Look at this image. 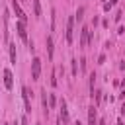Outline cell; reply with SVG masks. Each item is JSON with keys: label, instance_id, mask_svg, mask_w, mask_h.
I'll use <instances>...</instances> for the list:
<instances>
[{"label": "cell", "instance_id": "cell-24", "mask_svg": "<svg viewBox=\"0 0 125 125\" xmlns=\"http://www.w3.org/2000/svg\"><path fill=\"white\" fill-rule=\"evenodd\" d=\"M98 125H105V119H100V121H98Z\"/></svg>", "mask_w": 125, "mask_h": 125}, {"label": "cell", "instance_id": "cell-8", "mask_svg": "<svg viewBox=\"0 0 125 125\" xmlns=\"http://www.w3.org/2000/svg\"><path fill=\"white\" fill-rule=\"evenodd\" d=\"M59 119L62 123H68V107H66V100L64 98L61 100V115H59Z\"/></svg>", "mask_w": 125, "mask_h": 125}, {"label": "cell", "instance_id": "cell-5", "mask_svg": "<svg viewBox=\"0 0 125 125\" xmlns=\"http://www.w3.org/2000/svg\"><path fill=\"white\" fill-rule=\"evenodd\" d=\"M88 43H90V29L84 25L80 29V47H88Z\"/></svg>", "mask_w": 125, "mask_h": 125}, {"label": "cell", "instance_id": "cell-16", "mask_svg": "<svg viewBox=\"0 0 125 125\" xmlns=\"http://www.w3.org/2000/svg\"><path fill=\"white\" fill-rule=\"evenodd\" d=\"M94 82H96V72L90 74V96L94 94Z\"/></svg>", "mask_w": 125, "mask_h": 125}, {"label": "cell", "instance_id": "cell-14", "mask_svg": "<svg viewBox=\"0 0 125 125\" xmlns=\"http://www.w3.org/2000/svg\"><path fill=\"white\" fill-rule=\"evenodd\" d=\"M70 68H72V76H78V61L76 59L70 61Z\"/></svg>", "mask_w": 125, "mask_h": 125}, {"label": "cell", "instance_id": "cell-26", "mask_svg": "<svg viewBox=\"0 0 125 125\" xmlns=\"http://www.w3.org/2000/svg\"><path fill=\"white\" fill-rule=\"evenodd\" d=\"M74 125H82V123H80V121H74Z\"/></svg>", "mask_w": 125, "mask_h": 125}, {"label": "cell", "instance_id": "cell-23", "mask_svg": "<svg viewBox=\"0 0 125 125\" xmlns=\"http://www.w3.org/2000/svg\"><path fill=\"white\" fill-rule=\"evenodd\" d=\"M121 115H125V104L121 105Z\"/></svg>", "mask_w": 125, "mask_h": 125}, {"label": "cell", "instance_id": "cell-11", "mask_svg": "<svg viewBox=\"0 0 125 125\" xmlns=\"http://www.w3.org/2000/svg\"><path fill=\"white\" fill-rule=\"evenodd\" d=\"M41 104H43V111L45 115H49V104H47V90L41 92Z\"/></svg>", "mask_w": 125, "mask_h": 125}, {"label": "cell", "instance_id": "cell-2", "mask_svg": "<svg viewBox=\"0 0 125 125\" xmlns=\"http://www.w3.org/2000/svg\"><path fill=\"white\" fill-rule=\"evenodd\" d=\"M72 35H74V16H70V18H68V21H66V31H64V39H66V43H68V45L72 43Z\"/></svg>", "mask_w": 125, "mask_h": 125}, {"label": "cell", "instance_id": "cell-3", "mask_svg": "<svg viewBox=\"0 0 125 125\" xmlns=\"http://www.w3.org/2000/svg\"><path fill=\"white\" fill-rule=\"evenodd\" d=\"M12 8H14V12H16V16H18V20L20 21H27V16H25V12L21 10V6H20V2L18 0H12Z\"/></svg>", "mask_w": 125, "mask_h": 125}, {"label": "cell", "instance_id": "cell-9", "mask_svg": "<svg viewBox=\"0 0 125 125\" xmlns=\"http://www.w3.org/2000/svg\"><path fill=\"white\" fill-rule=\"evenodd\" d=\"M16 31H18L20 39L27 43V31H25V23H23V21H18V23H16Z\"/></svg>", "mask_w": 125, "mask_h": 125}, {"label": "cell", "instance_id": "cell-22", "mask_svg": "<svg viewBox=\"0 0 125 125\" xmlns=\"http://www.w3.org/2000/svg\"><path fill=\"white\" fill-rule=\"evenodd\" d=\"M21 125H27V117H25V115L21 117Z\"/></svg>", "mask_w": 125, "mask_h": 125}, {"label": "cell", "instance_id": "cell-27", "mask_svg": "<svg viewBox=\"0 0 125 125\" xmlns=\"http://www.w3.org/2000/svg\"><path fill=\"white\" fill-rule=\"evenodd\" d=\"M4 125H8V123H4Z\"/></svg>", "mask_w": 125, "mask_h": 125}, {"label": "cell", "instance_id": "cell-7", "mask_svg": "<svg viewBox=\"0 0 125 125\" xmlns=\"http://www.w3.org/2000/svg\"><path fill=\"white\" fill-rule=\"evenodd\" d=\"M4 86H6L8 90L14 88V76H12V70H10V68H4Z\"/></svg>", "mask_w": 125, "mask_h": 125}, {"label": "cell", "instance_id": "cell-19", "mask_svg": "<svg viewBox=\"0 0 125 125\" xmlns=\"http://www.w3.org/2000/svg\"><path fill=\"white\" fill-rule=\"evenodd\" d=\"M80 70H82V72L86 70V59H80Z\"/></svg>", "mask_w": 125, "mask_h": 125}, {"label": "cell", "instance_id": "cell-17", "mask_svg": "<svg viewBox=\"0 0 125 125\" xmlns=\"http://www.w3.org/2000/svg\"><path fill=\"white\" fill-rule=\"evenodd\" d=\"M49 84H51L53 88L57 86V70H53V72H51V80H49Z\"/></svg>", "mask_w": 125, "mask_h": 125}, {"label": "cell", "instance_id": "cell-21", "mask_svg": "<svg viewBox=\"0 0 125 125\" xmlns=\"http://www.w3.org/2000/svg\"><path fill=\"white\" fill-rule=\"evenodd\" d=\"M109 8H111V4H109V2H105V4H104V10H105V12H109Z\"/></svg>", "mask_w": 125, "mask_h": 125}, {"label": "cell", "instance_id": "cell-12", "mask_svg": "<svg viewBox=\"0 0 125 125\" xmlns=\"http://www.w3.org/2000/svg\"><path fill=\"white\" fill-rule=\"evenodd\" d=\"M31 2H33V16L41 18V4H39V0H31Z\"/></svg>", "mask_w": 125, "mask_h": 125}, {"label": "cell", "instance_id": "cell-6", "mask_svg": "<svg viewBox=\"0 0 125 125\" xmlns=\"http://www.w3.org/2000/svg\"><path fill=\"white\" fill-rule=\"evenodd\" d=\"M88 125H98V109H96V105L88 107Z\"/></svg>", "mask_w": 125, "mask_h": 125}, {"label": "cell", "instance_id": "cell-1", "mask_svg": "<svg viewBox=\"0 0 125 125\" xmlns=\"http://www.w3.org/2000/svg\"><path fill=\"white\" fill-rule=\"evenodd\" d=\"M39 76H41V59L33 57V61H31V80H39Z\"/></svg>", "mask_w": 125, "mask_h": 125}, {"label": "cell", "instance_id": "cell-13", "mask_svg": "<svg viewBox=\"0 0 125 125\" xmlns=\"http://www.w3.org/2000/svg\"><path fill=\"white\" fill-rule=\"evenodd\" d=\"M8 49H10V61L16 64V43H10V47H8Z\"/></svg>", "mask_w": 125, "mask_h": 125}, {"label": "cell", "instance_id": "cell-4", "mask_svg": "<svg viewBox=\"0 0 125 125\" xmlns=\"http://www.w3.org/2000/svg\"><path fill=\"white\" fill-rule=\"evenodd\" d=\"M21 98L25 104V113H31V102H29V88L27 86H21Z\"/></svg>", "mask_w": 125, "mask_h": 125}, {"label": "cell", "instance_id": "cell-20", "mask_svg": "<svg viewBox=\"0 0 125 125\" xmlns=\"http://www.w3.org/2000/svg\"><path fill=\"white\" fill-rule=\"evenodd\" d=\"M104 62H105V55H100L98 57V64H104Z\"/></svg>", "mask_w": 125, "mask_h": 125}, {"label": "cell", "instance_id": "cell-15", "mask_svg": "<svg viewBox=\"0 0 125 125\" xmlns=\"http://www.w3.org/2000/svg\"><path fill=\"white\" fill-rule=\"evenodd\" d=\"M47 104H49V109H53L55 104H57V98H55L53 94H47Z\"/></svg>", "mask_w": 125, "mask_h": 125}, {"label": "cell", "instance_id": "cell-18", "mask_svg": "<svg viewBox=\"0 0 125 125\" xmlns=\"http://www.w3.org/2000/svg\"><path fill=\"white\" fill-rule=\"evenodd\" d=\"M84 10H86V8H84V6H80V8H78V12H76V18H74V20L82 21V14H84Z\"/></svg>", "mask_w": 125, "mask_h": 125}, {"label": "cell", "instance_id": "cell-10", "mask_svg": "<svg viewBox=\"0 0 125 125\" xmlns=\"http://www.w3.org/2000/svg\"><path fill=\"white\" fill-rule=\"evenodd\" d=\"M45 45H47V55H49V59H53V37H51V35H47Z\"/></svg>", "mask_w": 125, "mask_h": 125}, {"label": "cell", "instance_id": "cell-28", "mask_svg": "<svg viewBox=\"0 0 125 125\" xmlns=\"http://www.w3.org/2000/svg\"><path fill=\"white\" fill-rule=\"evenodd\" d=\"M37 125H39V123H37Z\"/></svg>", "mask_w": 125, "mask_h": 125}, {"label": "cell", "instance_id": "cell-25", "mask_svg": "<svg viewBox=\"0 0 125 125\" xmlns=\"http://www.w3.org/2000/svg\"><path fill=\"white\" fill-rule=\"evenodd\" d=\"M115 2H117V0H109V4H111V6H113V4H115Z\"/></svg>", "mask_w": 125, "mask_h": 125}]
</instances>
